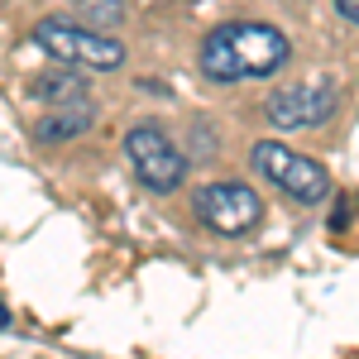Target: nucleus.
I'll use <instances>...</instances> for the list:
<instances>
[{
  "mask_svg": "<svg viewBox=\"0 0 359 359\" xmlns=\"http://www.w3.org/2000/svg\"><path fill=\"white\" fill-rule=\"evenodd\" d=\"M292 57L287 34L259 20H235L216 25L201 39V72L211 82H249V77H273Z\"/></svg>",
  "mask_w": 359,
  "mask_h": 359,
  "instance_id": "nucleus-1",
  "label": "nucleus"
},
{
  "mask_svg": "<svg viewBox=\"0 0 359 359\" xmlns=\"http://www.w3.org/2000/svg\"><path fill=\"white\" fill-rule=\"evenodd\" d=\"M34 43L62 67H86V72H120L125 67V43L120 39L101 34V29L67 25V20H39Z\"/></svg>",
  "mask_w": 359,
  "mask_h": 359,
  "instance_id": "nucleus-2",
  "label": "nucleus"
},
{
  "mask_svg": "<svg viewBox=\"0 0 359 359\" xmlns=\"http://www.w3.org/2000/svg\"><path fill=\"white\" fill-rule=\"evenodd\" d=\"M249 163H254L259 177H269L278 192L292 196V201L316 206V201L331 196V172L316 163V158H306V154H297V149H287L283 139H264V144H254Z\"/></svg>",
  "mask_w": 359,
  "mask_h": 359,
  "instance_id": "nucleus-3",
  "label": "nucleus"
},
{
  "mask_svg": "<svg viewBox=\"0 0 359 359\" xmlns=\"http://www.w3.org/2000/svg\"><path fill=\"white\" fill-rule=\"evenodd\" d=\"M125 158L135 168V177L149 192H177L187 182V154L168 139L163 125H130L125 130Z\"/></svg>",
  "mask_w": 359,
  "mask_h": 359,
  "instance_id": "nucleus-4",
  "label": "nucleus"
},
{
  "mask_svg": "<svg viewBox=\"0 0 359 359\" xmlns=\"http://www.w3.org/2000/svg\"><path fill=\"white\" fill-rule=\"evenodd\" d=\"M192 211H196V221L206 230H216V235H249L264 221V201L245 182H206L192 196Z\"/></svg>",
  "mask_w": 359,
  "mask_h": 359,
  "instance_id": "nucleus-5",
  "label": "nucleus"
},
{
  "mask_svg": "<svg viewBox=\"0 0 359 359\" xmlns=\"http://www.w3.org/2000/svg\"><path fill=\"white\" fill-rule=\"evenodd\" d=\"M335 115V82L331 77H311V82L283 86L269 96V120L278 130H316Z\"/></svg>",
  "mask_w": 359,
  "mask_h": 359,
  "instance_id": "nucleus-6",
  "label": "nucleus"
},
{
  "mask_svg": "<svg viewBox=\"0 0 359 359\" xmlns=\"http://www.w3.org/2000/svg\"><path fill=\"white\" fill-rule=\"evenodd\" d=\"M25 91H29V101H43V106H77V101H86V82L77 77V67H62V62H53L39 77H29Z\"/></svg>",
  "mask_w": 359,
  "mask_h": 359,
  "instance_id": "nucleus-7",
  "label": "nucleus"
},
{
  "mask_svg": "<svg viewBox=\"0 0 359 359\" xmlns=\"http://www.w3.org/2000/svg\"><path fill=\"white\" fill-rule=\"evenodd\" d=\"M91 125V101H77V106H53V115H43L34 125V139L39 144H62V139L82 135Z\"/></svg>",
  "mask_w": 359,
  "mask_h": 359,
  "instance_id": "nucleus-8",
  "label": "nucleus"
},
{
  "mask_svg": "<svg viewBox=\"0 0 359 359\" xmlns=\"http://www.w3.org/2000/svg\"><path fill=\"white\" fill-rule=\"evenodd\" d=\"M77 10L91 25H120L125 20V0H77Z\"/></svg>",
  "mask_w": 359,
  "mask_h": 359,
  "instance_id": "nucleus-9",
  "label": "nucleus"
},
{
  "mask_svg": "<svg viewBox=\"0 0 359 359\" xmlns=\"http://www.w3.org/2000/svg\"><path fill=\"white\" fill-rule=\"evenodd\" d=\"M335 10H340L350 25H359V0H335Z\"/></svg>",
  "mask_w": 359,
  "mask_h": 359,
  "instance_id": "nucleus-10",
  "label": "nucleus"
}]
</instances>
